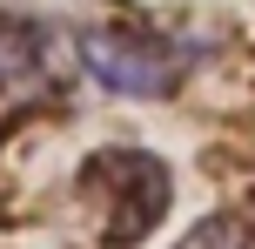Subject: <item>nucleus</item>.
Returning <instances> with one entry per match:
<instances>
[{
  "label": "nucleus",
  "mask_w": 255,
  "mask_h": 249,
  "mask_svg": "<svg viewBox=\"0 0 255 249\" xmlns=\"http://www.w3.org/2000/svg\"><path fill=\"white\" fill-rule=\"evenodd\" d=\"M81 61L101 88L115 94H168L181 81V54L161 34H141V27H88L81 34Z\"/></svg>",
  "instance_id": "obj_1"
},
{
  "label": "nucleus",
  "mask_w": 255,
  "mask_h": 249,
  "mask_svg": "<svg viewBox=\"0 0 255 249\" xmlns=\"http://www.w3.org/2000/svg\"><path fill=\"white\" fill-rule=\"evenodd\" d=\"M181 249H249V236L229 223V216H215V223H202V229H195Z\"/></svg>",
  "instance_id": "obj_3"
},
{
  "label": "nucleus",
  "mask_w": 255,
  "mask_h": 249,
  "mask_svg": "<svg viewBox=\"0 0 255 249\" xmlns=\"http://www.w3.org/2000/svg\"><path fill=\"white\" fill-rule=\"evenodd\" d=\"M34 61H40V34L27 20H13V13H0V81L27 74Z\"/></svg>",
  "instance_id": "obj_2"
}]
</instances>
